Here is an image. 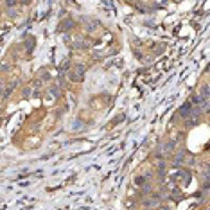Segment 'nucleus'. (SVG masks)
<instances>
[{
    "label": "nucleus",
    "instance_id": "obj_1",
    "mask_svg": "<svg viewBox=\"0 0 210 210\" xmlns=\"http://www.w3.org/2000/svg\"><path fill=\"white\" fill-rule=\"evenodd\" d=\"M192 111H194L192 104H191V102H187V104H183V108L180 110V115H183V117H189V115H191Z\"/></svg>",
    "mask_w": 210,
    "mask_h": 210
},
{
    "label": "nucleus",
    "instance_id": "obj_2",
    "mask_svg": "<svg viewBox=\"0 0 210 210\" xmlns=\"http://www.w3.org/2000/svg\"><path fill=\"white\" fill-rule=\"evenodd\" d=\"M135 183H137V185H146V180H144L142 176H138V178L135 180Z\"/></svg>",
    "mask_w": 210,
    "mask_h": 210
}]
</instances>
